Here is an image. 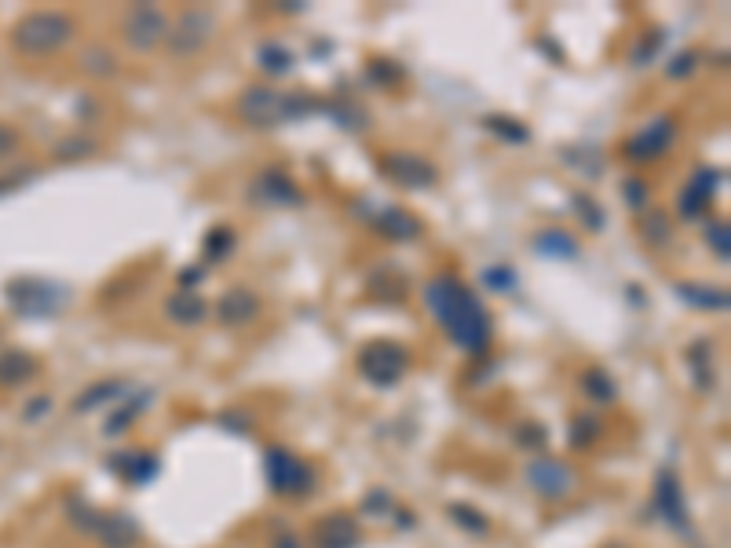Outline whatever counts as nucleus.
<instances>
[{
  "label": "nucleus",
  "mask_w": 731,
  "mask_h": 548,
  "mask_svg": "<svg viewBox=\"0 0 731 548\" xmlns=\"http://www.w3.org/2000/svg\"><path fill=\"white\" fill-rule=\"evenodd\" d=\"M147 402H150V391H139L136 399L125 402L121 410H114V417L106 421V435H121V432H125L128 424H132V421H136V417H139V413L147 410Z\"/></svg>",
  "instance_id": "nucleus-33"
},
{
  "label": "nucleus",
  "mask_w": 731,
  "mask_h": 548,
  "mask_svg": "<svg viewBox=\"0 0 731 548\" xmlns=\"http://www.w3.org/2000/svg\"><path fill=\"white\" fill-rule=\"evenodd\" d=\"M673 139H677V121L669 114H658L651 117L636 136H629L622 143V154H626L633 165H651V161L666 158L669 150H673Z\"/></svg>",
  "instance_id": "nucleus-9"
},
{
  "label": "nucleus",
  "mask_w": 731,
  "mask_h": 548,
  "mask_svg": "<svg viewBox=\"0 0 731 548\" xmlns=\"http://www.w3.org/2000/svg\"><path fill=\"white\" fill-rule=\"evenodd\" d=\"M640 238H644L647 245H655V249H666V245L673 242V220H669V212L647 205V209L640 212Z\"/></svg>",
  "instance_id": "nucleus-25"
},
{
  "label": "nucleus",
  "mask_w": 731,
  "mask_h": 548,
  "mask_svg": "<svg viewBox=\"0 0 731 548\" xmlns=\"http://www.w3.org/2000/svg\"><path fill=\"white\" fill-rule=\"evenodd\" d=\"M275 548H304V541H300L293 530H282V534L275 538Z\"/></svg>",
  "instance_id": "nucleus-49"
},
{
  "label": "nucleus",
  "mask_w": 731,
  "mask_h": 548,
  "mask_svg": "<svg viewBox=\"0 0 731 548\" xmlns=\"http://www.w3.org/2000/svg\"><path fill=\"white\" fill-rule=\"evenodd\" d=\"M534 253L549 256V260H578V238L563 227H549V231L534 234Z\"/></svg>",
  "instance_id": "nucleus-23"
},
{
  "label": "nucleus",
  "mask_w": 731,
  "mask_h": 548,
  "mask_svg": "<svg viewBox=\"0 0 731 548\" xmlns=\"http://www.w3.org/2000/svg\"><path fill=\"white\" fill-rule=\"evenodd\" d=\"M264 468H267V483H271L275 494L297 497V494H308L311 486H315L311 464L300 461L293 450H282V446H271V450H267Z\"/></svg>",
  "instance_id": "nucleus-8"
},
{
  "label": "nucleus",
  "mask_w": 731,
  "mask_h": 548,
  "mask_svg": "<svg viewBox=\"0 0 731 548\" xmlns=\"http://www.w3.org/2000/svg\"><path fill=\"white\" fill-rule=\"evenodd\" d=\"M48 410H52V399H48V395H37V399L26 402V410L22 413H26V421L30 424H37L41 417H48Z\"/></svg>",
  "instance_id": "nucleus-48"
},
{
  "label": "nucleus",
  "mask_w": 731,
  "mask_h": 548,
  "mask_svg": "<svg viewBox=\"0 0 731 548\" xmlns=\"http://www.w3.org/2000/svg\"><path fill=\"white\" fill-rule=\"evenodd\" d=\"M66 516L74 519V527L81 530V534H99V527H103V512L88 505L85 497H70V505H66Z\"/></svg>",
  "instance_id": "nucleus-31"
},
{
  "label": "nucleus",
  "mask_w": 731,
  "mask_h": 548,
  "mask_svg": "<svg viewBox=\"0 0 731 548\" xmlns=\"http://www.w3.org/2000/svg\"><path fill=\"white\" fill-rule=\"evenodd\" d=\"M165 315H169L172 326L194 329L209 318V300H205L198 289H176V293L165 300Z\"/></svg>",
  "instance_id": "nucleus-18"
},
{
  "label": "nucleus",
  "mask_w": 731,
  "mask_h": 548,
  "mask_svg": "<svg viewBox=\"0 0 731 548\" xmlns=\"http://www.w3.org/2000/svg\"><path fill=\"white\" fill-rule=\"evenodd\" d=\"M673 293L680 296V304L699 307V311H728L731 307L728 289H717V285H706V282H677Z\"/></svg>",
  "instance_id": "nucleus-19"
},
{
  "label": "nucleus",
  "mask_w": 731,
  "mask_h": 548,
  "mask_svg": "<svg viewBox=\"0 0 731 548\" xmlns=\"http://www.w3.org/2000/svg\"><path fill=\"white\" fill-rule=\"evenodd\" d=\"M607 548H626V545H607Z\"/></svg>",
  "instance_id": "nucleus-51"
},
{
  "label": "nucleus",
  "mask_w": 731,
  "mask_h": 548,
  "mask_svg": "<svg viewBox=\"0 0 731 548\" xmlns=\"http://www.w3.org/2000/svg\"><path fill=\"white\" fill-rule=\"evenodd\" d=\"M370 77L381 88H388V85H395V81L403 77V70H399L395 63H388V59H373V63H370Z\"/></svg>",
  "instance_id": "nucleus-44"
},
{
  "label": "nucleus",
  "mask_w": 731,
  "mask_h": 548,
  "mask_svg": "<svg viewBox=\"0 0 731 548\" xmlns=\"http://www.w3.org/2000/svg\"><path fill=\"white\" fill-rule=\"evenodd\" d=\"M706 245H710V253L721 260V264H728L731 260V227L728 220H713L710 227H706Z\"/></svg>",
  "instance_id": "nucleus-37"
},
{
  "label": "nucleus",
  "mask_w": 731,
  "mask_h": 548,
  "mask_svg": "<svg viewBox=\"0 0 731 548\" xmlns=\"http://www.w3.org/2000/svg\"><path fill=\"white\" fill-rule=\"evenodd\" d=\"M220 424H227V428H242V432H249V428H253V421H238V417H234V410L220 413Z\"/></svg>",
  "instance_id": "nucleus-50"
},
{
  "label": "nucleus",
  "mask_w": 731,
  "mask_h": 548,
  "mask_svg": "<svg viewBox=\"0 0 731 548\" xmlns=\"http://www.w3.org/2000/svg\"><path fill=\"white\" fill-rule=\"evenodd\" d=\"M249 201L260 209H300L304 205V190L297 180L282 169H264L249 183Z\"/></svg>",
  "instance_id": "nucleus-11"
},
{
  "label": "nucleus",
  "mask_w": 731,
  "mask_h": 548,
  "mask_svg": "<svg viewBox=\"0 0 731 548\" xmlns=\"http://www.w3.org/2000/svg\"><path fill=\"white\" fill-rule=\"evenodd\" d=\"M234 114L242 117V125L249 128H282L293 125V121H304L311 114H326V103L322 99H311V95H297V92H282V88L271 85H249L238 92L234 99Z\"/></svg>",
  "instance_id": "nucleus-2"
},
{
  "label": "nucleus",
  "mask_w": 731,
  "mask_h": 548,
  "mask_svg": "<svg viewBox=\"0 0 731 548\" xmlns=\"http://www.w3.org/2000/svg\"><path fill=\"white\" fill-rule=\"evenodd\" d=\"M103 541V548H132L139 545V519L128 512H110L103 516V527L96 534Z\"/></svg>",
  "instance_id": "nucleus-20"
},
{
  "label": "nucleus",
  "mask_w": 731,
  "mask_h": 548,
  "mask_svg": "<svg viewBox=\"0 0 731 548\" xmlns=\"http://www.w3.org/2000/svg\"><path fill=\"white\" fill-rule=\"evenodd\" d=\"M622 198L629 201V209L633 212H644L647 209V183L640 180V176H629V180L622 183Z\"/></svg>",
  "instance_id": "nucleus-41"
},
{
  "label": "nucleus",
  "mask_w": 731,
  "mask_h": 548,
  "mask_svg": "<svg viewBox=\"0 0 731 548\" xmlns=\"http://www.w3.org/2000/svg\"><path fill=\"white\" fill-rule=\"evenodd\" d=\"M110 468H117V475H125L128 483L143 486L161 472V457L158 454H132V450H125V454L110 457Z\"/></svg>",
  "instance_id": "nucleus-22"
},
{
  "label": "nucleus",
  "mask_w": 731,
  "mask_h": 548,
  "mask_svg": "<svg viewBox=\"0 0 731 548\" xmlns=\"http://www.w3.org/2000/svg\"><path fill=\"white\" fill-rule=\"evenodd\" d=\"M77 66H81V74L96 77V81H110L117 74V55L110 48H103V44H92V48L81 52V63Z\"/></svg>",
  "instance_id": "nucleus-28"
},
{
  "label": "nucleus",
  "mask_w": 731,
  "mask_h": 548,
  "mask_svg": "<svg viewBox=\"0 0 731 548\" xmlns=\"http://www.w3.org/2000/svg\"><path fill=\"white\" fill-rule=\"evenodd\" d=\"M19 132L11 125H0V161H8V158H15V150H19Z\"/></svg>",
  "instance_id": "nucleus-47"
},
{
  "label": "nucleus",
  "mask_w": 731,
  "mask_h": 548,
  "mask_svg": "<svg viewBox=\"0 0 731 548\" xmlns=\"http://www.w3.org/2000/svg\"><path fill=\"white\" fill-rule=\"evenodd\" d=\"M483 128H487L490 136H498L501 143H512V147H523V143H530V128L523 125L520 117L487 114V117H483Z\"/></svg>",
  "instance_id": "nucleus-27"
},
{
  "label": "nucleus",
  "mask_w": 731,
  "mask_h": 548,
  "mask_svg": "<svg viewBox=\"0 0 731 548\" xmlns=\"http://www.w3.org/2000/svg\"><path fill=\"white\" fill-rule=\"evenodd\" d=\"M362 508H366V516H395V501L384 490H373Z\"/></svg>",
  "instance_id": "nucleus-46"
},
{
  "label": "nucleus",
  "mask_w": 731,
  "mask_h": 548,
  "mask_svg": "<svg viewBox=\"0 0 731 548\" xmlns=\"http://www.w3.org/2000/svg\"><path fill=\"white\" fill-rule=\"evenodd\" d=\"M315 548H359V523L348 512H329L311 527Z\"/></svg>",
  "instance_id": "nucleus-17"
},
{
  "label": "nucleus",
  "mask_w": 731,
  "mask_h": 548,
  "mask_svg": "<svg viewBox=\"0 0 731 548\" xmlns=\"http://www.w3.org/2000/svg\"><path fill=\"white\" fill-rule=\"evenodd\" d=\"M483 289H490V293H512L516 289V274H512V267L505 264H494L483 271Z\"/></svg>",
  "instance_id": "nucleus-40"
},
{
  "label": "nucleus",
  "mask_w": 731,
  "mask_h": 548,
  "mask_svg": "<svg viewBox=\"0 0 731 548\" xmlns=\"http://www.w3.org/2000/svg\"><path fill=\"white\" fill-rule=\"evenodd\" d=\"M655 508L658 516L666 519L669 527H677L680 534L688 530V501H684V486H680L673 468H662L655 479Z\"/></svg>",
  "instance_id": "nucleus-16"
},
{
  "label": "nucleus",
  "mask_w": 731,
  "mask_h": 548,
  "mask_svg": "<svg viewBox=\"0 0 731 548\" xmlns=\"http://www.w3.org/2000/svg\"><path fill=\"white\" fill-rule=\"evenodd\" d=\"M567 435H571V443L578 446V450H589V446L600 439V417H596V413H578L571 421V432Z\"/></svg>",
  "instance_id": "nucleus-35"
},
{
  "label": "nucleus",
  "mask_w": 731,
  "mask_h": 548,
  "mask_svg": "<svg viewBox=\"0 0 731 548\" xmlns=\"http://www.w3.org/2000/svg\"><path fill=\"white\" fill-rule=\"evenodd\" d=\"M516 439H520V446H527V450H541V446H545V439H549V432H545L541 424L527 421V424H520V428H516Z\"/></svg>",
  "instance_id": "nucleus-43"
},
{
  "label": "nucleus",
  "mask_w": 731,
  "mask_h": 548,
  "mask_svg": "<svg viewBox=\"0 0 731 548\" xmlns=\"http://www.w3.org/2000/svg\"><path fill=\"white\" fill-rule=\"evenodd\" d=\"M326 110H329V114H333V117H337V125L351 128V132H359V128L370 125V114H366L362 106H355V103H333V106L326 103Z\"/></svg>",
  "instance_id": "nucleus-39"
},
{
  "label": "nucleus",
  "mask_w": 731,
  "mask_h": 548,
  "mask_svg": "<svg viewBox=\"0 0 731 548\" xmlns=\"http://www.w3.org/2000/svg\"><path fill=\"white\" fill-rule=\"evenodd\" d=\"M446 516L454 519L461 530H468V534H487L490 530V519L483 516V512H476L472 505H450L446 508Z\"/></svg>",
  "instance_id": "nucleus-36"
},
{
  "label": "nucleus",
  "mask_w": 731,
  "mask_h": 548,
  "mask_svg": "<svg viewBox=\"0 0 731 548\" xmlns=\"http://www.w3.org/2000/svg\"><path fill=\"white\" fill-rule=\"evenodd\" d=\"M216 33H220V15L205 8V4H191L169 22L165 48H169L172 59H194L216 41Z\"/></svg>",
  "instance_id": "nucleus-4"
},
{
  "label": "nucleus",
  "mask_w": 731,
  "mask_h": 548,
  "mask_svg": "<svg viewBox=\"0 0 731 548\" xmlns=\"http://www.w3.org/2000/svg\"><path fill=\"white\" fill-rule=\"evenodd\" d=\"M234 245H238V238H234L231 227H212V231L205 234L202 253H205L209 264H216V260H227V256L234 253Z\"/></svg>",
  "instance_id": "nucleus-32"
},
{
  "label": "nucleus",
  "mask_w": 731,
  "mask_h": 548,
  "mask_svg": "<svg viewBox=\"0 0 731 548\" xmlns=\"http://www.w3.org/2000/svg\"><path fill=\"white\" fill-rule=\"evenodd\" d=\"M578 384H582L585 395H589V399H593V402H600V406H611V402L618 399V384H615V377H611L607 369H600V366L582 369V377H578Z\"/></svg>",
  "instance_id": "nucleus-26"
},
{
  "label": "nucleus",
  "mask_w": 731,
  "mask_h": 548,
  "mask_svg": "<svg viewBox=\"0 0 731 548\" xmlns=\"http://www.w3.org/2000/svg\"><path fill=\"white\" fill-rule=\"evenodd\" d=\"M74 37H77V19L74 15H66V11H55V8L30 11V15H22V19L11 26V48L22 55H33V59L63 52Z\"/></svg>",
  "instance_id": "nucleus-3"
},
{
  "label": "nucleus",
  "mask_w": 731,
  "mask_h": 548,
  "mask_svg": "<svg viewBox=\"0 0 731 548\" xmlns=\"http://www.w3.org/2000/svg\"><path fill=\"white\" fill-rule=\"evenodd\" d=\"M165 33H169V15L158 4H132L121 15V41L139 55H147L158 44H165Z\"/></svg>",
  "instance_id": "nucleus-7"
},
{
  "label": "nucleus",
  "mask_w": 731,
  "mask_h": 548,
  "mask_svg": "<svg viewBox=\"0 0 731 548\" xmlns=\"http://www.w3.org/2000/svg\"><path fill=\"white\" fill-rule=\"evenodd\" d=\"M256 63H260V70H264L267 77H286L289 70H293V55H289V48H282L278 41H271L256 52Z\"/></svg>",
  "instance_id": "nucleus-29"
},
{
  "label": "nucleus",
  "mask_w": 731,
  "mask_h": 548,
  "mask_svg": "<svg viewBox=\"0 0 731 548\" xmlns=\"http://www.w3.org/2000/svg\"><path fill=\"white\" fill-rule=\"evenodd\" d=\"M70 300V289L52 278H15L8 285V304L26 318H52Z\"/></svg>",
  "instance_id": "nucleus-5"
},
{
  "label": "nucleus",
  "mask_w": 731,
  "mask_h": 548,
  "mask_svg": "<svg viewBox=\"0 0 731 548\" xmlns=\"http://www.w3.org/2000/svg\"><path fill=\"white\" fill-rule=\"evenodd\" d=\"M721 176L724 172H717V169H699L691 176L688 187L680 190V198H677V209L684 220H699V216L710 212L713 198H717V190H721Z\"/></svg>",
  "instance_id": "nucleus-15"
},
{
  "label": "nucleus",
  "mask_w": 731,
  "mask_h": 548,
  "mask_svg": "<svg viewBox=\"0 0 731 548\" xmlns=\"http://www.w3.org/2000/svg\"><path fill=\"white\" fill-rule=\"evenodd\" d=\"M362 216H366V223H370L377 234H384L388 242H417L424 234V223L417 220L410 209H403V205H377V209L362 212Z\"/></svg>",
  "instance_id": "nucleus-13"
},
{
  "label": "nucleus",
  "mask_w": 731,
  "mask_h": 548,
  "mask_svg": "<svg viewBox=\"0 0 731 548\" xmlns=\"http://www.w3.org/2000/svg\"><path fill=\"white\" fill-rule=\"evenodd\" d=\"M381 172L403 190H432L439 183V169L414 150H392L381 158Z\"/></svg>",
  "instance_id": "nucleus-10"
},
{
  "label": "nucleus",
  "mask_w": 731,
  "mask_h": 548,
  "mask_svg": "<svg viewBox=\"0 0 731 548\" xmlns=\"http://www.w3.org/2000/svg\"><path fill=\"white\" fill-rule=\"evenodd\" d=\"M424 304L443 326L446 340H454L472 359L487 355L490 340H494V318H490L487 304L457 274H432L424 282Z\"/></svg>",
  "instance_id": "nucleus-1"
},
{
  "label": "nucleus",
  "mask_w": 731,
  "mask_h": 548,
  "mask_svg": "<svg viewBox=\"0 0 731 548\" xmlns=\"http://www.w3.org/2000/svg\"><path fill=\"white\" fill-rule=\"evenodd\" d=\"M41 373V362L30 351H0V388H19Z\"/></svg>",
  "instance_id": "nucleus-21"
},
{
  "label": "nucleus",
  "mask_w": 731,
  "mask_h": 548,
  "mask_svg": "<svg viewBox=\"0 0 731 548\" xmlns=\"http://www.w3.org/2000/svg\"><path fill=\"white\" fill-rule=\"evenodd\" d=\"M699 70V55L695 52H680L673 55V63L666 66V77H673V81H684V77H691Z\"/></svg>",
  "instance_id": "nucleus-42"
},
{
  "label": "nucleus",
  "mask_w": 731,
  "mask_h": 548,
  "mask_svg": "<svg viewBox=\"0 0 731 548\" xmlns=\"http://www.w3.org/2000/svg\"><path fill=\"white\" fill-rule=\"evenodd\" d=\"M55 161H85L92 154H99V139L92 136H66L55 143Z\"/></svg>",
  "instance_id": "nucleus-30"
},
{
  "label": "nucleus",
  "mask_w": 731,
  "mask_h": 548,
  "mask_svg": "<svg viewBox=\"0 0 731 548\" xmlns=\"http://www.w3.org/2000/svg\"><path fill=\"white\" fill-rule=\"evenodd\" d=\"M260 311H264V300H260L253 289L231 285V289L220 296V304H216V322L227 329H242V326H253L256 318H260Z\"/></svg>",
  "instance_id": "nucleus-14"
},
{
  "label": "nucleus",
  "mask_w": 731,
  "mask_h": 548,
  "mask_svg": "<svg viewBox=\"0 0 731 548\" xmlns=\"http://www.w3.org/2000/svg\"><path fill=\"white\" fill-rule=\"evenodd\" d=\"M662 41H666V33H662V30H651V37H647V41L633 52V63L636 66H647V63H651V59H655V52L662 48Z\"/></svg>",
  "instance_id": "nucleus-45"
},
{
  "label": "nucleus",
  "mask_w": 731,
  "mask_h": 548,
  "mask_svg": "<svg viewBox=\"0 0 731 548\" xmlns=\"http://www.w3.org/2000/svg\"><path fill=\"white\" fill-rule=\"evenodd\" d=\"M688 366L699 380V388H710V340H699V344H691L688 348Z\"/></svg>",
  "instance_id": "nucleus-38"
},
{
  "label": "nucleus",
  "mask_w": 731,
  "mask_h": 548,
  "mask_svg": "<svg viewBox=\"0 0 731 548\" xmlns=\"http://www.w3.org/2000/svg\"><path fill=\"white\" fill-rule=\"evenodd\" d=\"M128 391V384L125 380H99V384H88L81 395L74 399V413H92V410H99V406H110L114 399H121Z\"/></svg>",
  "instance_id": "nucleus-24"
},
{
  "label": "nucleus",
  "mask_w": 731,
  "mask_h": 548,
  "mask_svg": "<svg viewBox=\"0 0 731 548\" xmlns=\"http://www.w3.org/2000/svg\"><path fill=\"white\" fill-rule=\"evenodd\" d=\"M527 483L545 501H563L574 490V468H567L560 457H538L527 464Z\"/></svg>",
  "instance_id": "nucleus-12"
},
{
  "label": "nucleus",
  "mask_w": 731,
  "mask_h": 548,
  "mask_svg": "<svg viewBox=\"0 0 731 548\" xmlns=\"http://www.w3.org/2000/svg\"><path fill=\"white\" fill-rule=\"evenodd\" d=\"M359 373L373 388H395L410 373V351L395 340H370L359 348Z\"/></svg>",
  "instance_id": "nucleus-6"
},
{
  "label": "nucleus",
  "mask_w": 731,
  "mask_h": 548,
  "mask_svg": "<svg viewBox=\"0 0 731 548\" xmlns=\"http://www.w3.org/2000/svg\"><path fill=\"white\" fill-rule=\"evenodd\" d=\"M571 205H574V216L585 223V231H604V223H607V216H604V209L596 205L589 194H571Z\"/></svg>",
  "instance_id": "nucleus-34"
}]
</instances>
